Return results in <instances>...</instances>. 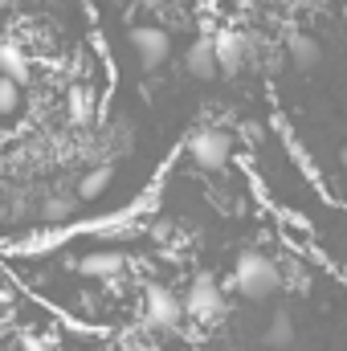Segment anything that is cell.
<instances>
[{"label":"cell","instance_id":"14","mask_svg":"<svg viewBox=\"0 0 347 351\" xmlns=\"http://www.w3.org/2000/svg\"><path fill=\"white\" fill-rule=\"evenodd\" d=\"M66 102H70L74 123H86V119H90V102H86V94H82V90H70V94H66Z\"/></svg>","mask_w":347,"mask_h":351},{"label":"cell","instance_id":"18","mask_svg":"<svg viewBox=\"0 0 347 351\" xmlns=\"http://www.w3.org/2000/svg\"><path fill=\"white\" fill-rule=\"evenodd\" d=\"M339 164H344V168H347V147H344V152H339Z\"/></svg>","mask_w":347,"mask_h":351},{"label":"cell","instance_id":"10","mask_svg":"<svg viewBox=\"0 0 347 351\" xmlns=\"http://www.w3.org/2000/svg\"><path fill=\"white\" fill-rule=\"evenodd\" d=\"M290 58H294V66H298V70H311V66H319L323 49H319V41H315V37L298 33V37L290 41Z\"/></svg>","mask_w":347,"mask_h":351},{"label":"cell","instance_id":"9","mask_svg":"<svg viewBox=\"0 0 347 351\" xmlns=\"http://www.w3.org/2000/svg\"><path fill=\"white\" fill-rule=\"evenodd\" d=\"M265 348H274V351H282V348H290L294 343V319L286 315V311H278L274 319H270V327H265Z\"/></svg>","mask_w":347,"mask_h":351},{"label":"cell","instance_id":"4","mask_svg":"<svg viewBox=\"0 0 347 351\" xmlns=\"http://www.w3.org/2000/svg\"><path fill=\"white\" fill-rule=\"evenodd\" d=\"M143 311H147V327L152 331H176L184 323V315H188V302H180L164 286H147V306Z\"/></svg>","mask_w":347,"mask_h":351},{"label":"cell","instance_id":"6","mask_svg":"<svg viewBox=\"0 0 347 351\" xmlns=\"http://www.w3.org/2000/svg\"><path fill=\"white\" fill-rule=\"evenodd\" d=\"M131 45H135V53H139V62H143L147 70H156V66L168 58V33L156 29V25H139V29H131Z\"/></svg>","mask_w":347,"mask_h":351},{"label":"cell","instance_id":"3","mask_svg":"<svg viewBox=\"0 0 347 351\" xmlns=\"http://www.w3.org/2000/svg\"><path fill=\"white\" fill-rule=\"evenodd\" d=\"M188 315L196 319V323H217L229 306H225V298H221V286L208 278V274H196V282L188 286Z\"/></svg>","mask_w":347,"mask_h":351},{"label":"cell","instance_id":"7","mask_svg":"<svg viewBox=\"0 0 347 351\" xmlns=\"http://www.w3.org/2000/svg\"><path fill=\"white\" fill-rule=\"evenodd\" d=\"M217 58H221V70L233 78V74H241V66H246V37L237 33V29H217Z\"/></svg>","mask_w":347,"mask_h":351},{"label":"cell","instance_id":"17","mask_svg":"<svg viewBox=\"0 0 347 351\" xmlns=\"http://www.w3.org/2000/svg\"><path fill=\"white\" fill-rule=\"evenodd\" d=\"M143 4H147V8H160V4H164V0H143Z\"/></svg>","mask_w":347,"mask_h":351},{"label":"cell","instance_id":"8","mask_svg":"<svg viewBox=\"0 0 347 351\" xmlns=\"http://www.w3.org/2000/svg\"><path fill=\"white\" fill-rule=\"evenodd\" d=\"M123 269V254H115V250H106V254H86L82 262H78V274H86V278H110V274H119Z\"/></svg>","mask_w":347,"mask_h":351},{"label":"cell","instance_id":"2","mask_svg":"<svg viewBox=\"0 0 347 351\" xmlns=\"http://www.w3.org/2000/svg\"><path fill=\"white\" fill-rule=\"evenodd\" d=\"M229 156H233V139H229V131H221V127H204V131H196V135L188 139V160H192L196 168H204V172L225 168Z\"/></svg>","mask_w":347,"mask_h":351},{"label":"cell","instance_id":"5","mask_svg":"<svg viewBox=\"0 0 347 351\" xmlns=\"http://www.w3.org/2000/svg\"><path fill=\"white\" fill-rule=\"evenodd\" d=\"M184 66H188V74H192V78H200V82L217 78V74H221L217 41H213V37H196V41L184 49Z\"/></svg>","mask_w":347,"mask_h":351},{"label":"cell","instance_id":"15","mask_svg":"<svg viewBox=\"0 0 347 351\" xmlns=\"http://www.w3.org/2000/svg\"><path fill=\"white\" fill-rule=\"evenodd\" d=\"M66 213H70V200L53 196V200H45V213H41V217H45V221H62Z\"/></svg>","mask_w":347,"mask_h":351},{"label":"cell","instance_id":"16","mask_svg":"<svg viewBox=\"0 0 347 351\" xmlns=\"http://www.w3.org/2000/svg\"><path fill=\"white\" fill-rule=\"evenodd\" d=\"M21 351H45V343H41L37 335H25V339H21Z\"/></svg>","mask_w":347,"mask_h":351},{"label":"cell","instance_id":"1","mask_svg":"<svg viewBox=\"0 0 347 351\" xmlns=\"http://www.w3.org/2000/svg\"><path fill=\"white\" fill-rule=\"evenodd\" d=\"M233 286L250 298V302H261V298H270V294H278V286H282V269L274 258H265L261 250H246L237 265H233Z\"/></svg>","mask_w":347,"mask_h":351},{"label":"cell","instance_id":"11","mask_svg":"<svg viewBox=\"0 0 347 351\" xmlns=\"http://www.w3.org/2000/svg\"><path fill=\"white\" fill-rule=\"evenodd\" d=\"M106 184H110V168H106V164L90 168V172L78 180V200H94V196H102V192H106Z\"/></svg>","mask_w":347,"mask_h":351},{"label":"cell","instance_id":"13","mask_svg":"<svg viewBox=\"0 0 347 351\" xmlns=\"http://www.w3.org/2000/svg\"><path fill=\"white\" fill-rule=\"evenodd\" d=\"M16 106H21V78L0 74V110L12 119V114H16Z\"/></svg>","mask_w":347,"mask_h":351},{"label":"cell","instance_id":"12","mask_svg":"<svg viewBox=\"0 0 347 351\" xmlns=\"http://www.w3.org/2000/svg\"><path fill=\"white\" fill-rule=\"evenodd\" d=\"M25 70H29V62H25V53H21V45H16V41H8V45L0 49V74H12V78H25Z\"/></svg>","mask_w":347,"mask_h":351}]
</instances>
